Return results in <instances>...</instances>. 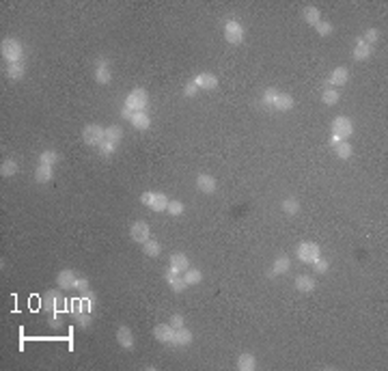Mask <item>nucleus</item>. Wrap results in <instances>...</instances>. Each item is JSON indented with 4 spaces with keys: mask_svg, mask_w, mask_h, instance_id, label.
Wrapping results in <instances>:
<instances>
[{
    "mask_svg": "<svg viewBox=\"0 0 388 371\" xmlns=\"http://www.w3.org/2000/svg\"><path fill=\"white\" fill-rule=\"evenodd\" d=\"M332 134L339 136V138H343V140H350L352 138V134H354V123L350 121V116H335V121H332Z\"/></svg>",
    "mask_w": 388,
    "mask_h": 371,
    "instance_id": "nucleus-8",
    "label": "nucleus"
},
{
    "mask_svg": "<svg viewBox=\"0 0 388 371\" xmlns=\"http://www.w3.org/2000/svg\"><path fill=\"white\" fill-rule=\"evenodd\" d=\"M302 18H304V22L309 24V26H313V28H315V26L322 22V11L317 9V6H304V11H302Z\"/></svg>",
    "mask_w": 388,
    "mask_h": 371,
    "instance_id": "nucleus-24",
    "label": "nucleus"
},
{
    "mask_svg": "<svg viewBox=\"0 0 388 371\" xmlns=\"http://www.w3.org/2000/svg\"><path fill=\"white\" fill-rule=\"evenodd\" d=\"M63 304H67L65 298L60 296V294L56 290H50L47 294H43V298H41V308L45 313H58V311H63Z\"/></svg>",
    "mask_w": 388,
    "mask_h": 371,
    "instance_id": "nucleus-6",
    "label": "nucleus"
},
{
    "mask_svg": "<svg viewBox=\"0 0 388 371\" xmlns=\"http://www.w3.org/2000/svg\"><path fill=\"white\" fill-rule=\"evenodd\" d=\"M183 203L181 201H168V208H166V214H171L173 218H179L183 214Z\"/></svg>",
    "mask_w": 388,
    "mask_h": 371,
    "instance_id": "nucleus-38",
    "label": "nucleus"
},
{
    "mask_svg": "<svg viewBox=\"0 0 388 371\" xmlns=\"http://www.w3.org/2000/svg\"><path fill=\"white\" fill-rule=\"evenodd\" d=\"M69 311H71L73 318H76V315H80V313H84V311H86V306H84V298H76V300H71Z\"/></svg>",
    "mask_w": 388,
    "mask_h": 371,
    "instance_id": "nucleus-42",
    "label": "nucleus"
},
{
    "mask_svg": "<svg viewBox=\"0 0 388 371\" xmlns=\"http://www.w3.org/2000/svg\"><path fill=\"white\" fill-rule=\"evenodd\" d=\"M196 93H199V86L194 84V80L186 82V86H183V95H186V98H194Z\"/></svg>",
    "mask_w": 388,
    "mask_h": 371,
    "instance_id": "nucleus-47",
    "label": "nucleus"
},
{
    "mask_svg": "<svg viewBox=\"0 0 388 371\" xmlns=\"http://www.w3.org/2000/svg\"><path fill=\"white\" fill-rule=\"evenodd\" d=\"M76 280H78V274L69 270V268H65V270L58 272L56 285H58V290H73V287H76Z\"/></svg>",
    "mask_w": 388,
    "mask_h": 371,
    "instance_id": "nucleus-14",
    "label": "nucleus"
},
{
    "mask_svg": "<svg viewBox=\"0 0 388 371\" xmlns=\"http://www.w3.org/2000/svg\"><path fill=\"white\" fill-rule=\"evenodd\" d=\"M60 160V156H58V151H54V149H45L39 154V164H47V166H54Z\"/></svg>",
    "mask_w": 388,
    "mask_h": 371,
    "instance_id": "nucleus-34",
    "label": "nucleus"
},
{
    "mask_svg": "<svg viewBox=\"0 0 388 371\" xmlns=\"http://www.w3.org/2000/svg\"><path fill=\"white\" fill-rule=\"evenodd\" d=\"M332 149H335L337 158H341V160H350L352 154H354V149H352V145H350V140H339Z\"/></svg>",
    "mask_w": 388,
    "mask_h": 371,
    "instance_id": "nucleus-32",
    "label": "nucleus"
},
{
    "mask_svg": "<svg viewBox=\"0 0 388 371\" xmlns=\"http://www.w3.org/2000/svg\"><path fill=\"white\" fill-rule=\"evenodd\" d=\"M175 330L177 328H173L171 324H155L153 326V336H155V341L164 343V346H173Z\"/></svg>",
    "mask_w": 388,
    "mask_h": 371,
    "instance_id": "nucleus-11",
    "label": "nucleus"
},
{
    "mask_svg": "<svg viewBox=\"0 0 388 371\" xmlns=\"http://www.w3.org/2000/svg\"><path fill=\"white\" fill-rule=\"evenodd\" d=\"M171 266L177 268L179 272H186L190 268V259H188V255H183V252H173V255H171Z\"/></svg>",
    "mask_w": 388,
    "mask_h": 371,
    "instance_id": "nucleus-33",
    "label": "nucleus"
},
{
    "mask_svg": "<svg viewBox=\"0 0 388 371\" xmlns=\"http://www.w3.org/2000/svg\"><path fill=\"white\" fill-rule=\"evenodd\" d=\"M339 140H343V138H339V136H335V134H332V136H330V145H332V147H335V145H337V142H339Z\"/></svg>",
    "mask_w": 388,
    "mask_h": 371,
    "instance_id": "nucleus-48",
    "label": "nucleus"
},
{
    "mask_svg": "<svg viewBox=\"0 0 388 371\" xmlns=\"http://www.w3.org/2000/svg\"><path fill=\"white\" fill-rule=\"evenodd\" d=\"M168 324H171L173 328H181V326H186V318H183L181 313H173L171 320H168Z\"/></svg>",
    "mask_w": 388,
    "mask_h": 371,
    "instance_id": "nucleus-46",
    "label": "nucleus"
},
{
    "mask_svg": "<svg viewBox=\"0 0 388 371\" xmlns=\"http://www.w3.org/2000/svg\"><path fill=\"white\" fill-rule=\"evenodd\" d=\"M315 32H317L319 37H328V35H332V32H335V26H332L330 22H319L315 26Z\"/></svg>",
    "mask_w": 388,
    "mask_h": 371,
    "instance_id": "nucleus-41",
    "label": "nucleus"
},
{
    "mask_svg": "<svg viewBox=\"0 0 388 371\" xmlns=\"http://www.w3.org/2000/svg\"><path fill=\"white\" fill-rule=\"evenodd\" d=\"M281 210H283L287 216H296L298 212H300V203H298V198L289 196V198H285V201L281 203Z\"/></svg>",
    "mask_w": 388,
    "mask_h": 371,
    "instance_id": "nucleus-35",
    "label": "nucleus"
},
{
    "mask_svg": "<svg viewBox=\"0 0 388 371\" xmlns=\"http://www.w3.org/2000/svg\"><path fill=\"white\" fill-rule=\"evenodd\" d=\"M235 367L240 369V371H255V369H257V358H255V354H250V352L240 354V356H237Z\"/></svg>",
    "mask_w": 388,
    "mask_h": 371,
    "instance_id": "nucleus-21",
    "label": "nucleus"
},
{
    "mask_svg": "<svg viewBox=\"0 0 388 371\" xmlns=\"http://www.w3.org/2000/svg\"><path fill=\"white\" fill-rule=\"evenodd\" d=\"M54 177V166H47V164H37L35 168V182L37 184H50Z\"/></svg>",
    "mask_w": 388,
    "mask_h": 371,
    "instance_id": "nucleus-22",
    "label": "nucleus"
},
{
    "mask_svg": "<svg viewBox=\"0 0 388 371\" xmlns=\"http://www.w3.org/2000/svg\"><path fill=\"white\" fill-rule=\"evenodd\" d=\"M4 74H6V78L9 80L15 82V80H22L26 76V67H24V63H11V65H6Z\"/></svg>",
    "mask_w": 388,
    "mask_h": 371,
    "instance_id": "nucleus-25",
    "label": "nucleus"
},
{
    "mask_svg": "<svg viewBox=\"0 0 388 371\" xmlns=\"http://www.w3.org/2000/svg\"><path fill=\"white\" fill-rule=\"evenodd\" d=\"M76 292H80L84 296V294H88L91 292V285H88V278L86 276H78V280H76V287H73Z\"/></svg>",
    "mask_w": 388,
    "mask_h": 371,
    "instance_id": "nucleus-44",
    "label": "nucleus"
},
{
    "mask_svg": "<svg viewBox=\"0 0 388 371\" xmlns=\"http://www.w3.org/2000/svg\"><path fill=\"white\" fill-rule=\"evenodd\" d=\"M371 52H373L371 46H367L365 41H363V37H358L356 39V48H354V58L363 63V60H369L371 58Z\"/></svg>",
    "mask_w": 388,
    "mask_h": 371,
    "instance_id": "nucleus-23",
    "label": "nucleus"
},
{
    "mask_svg": "<svg viewBox=\"0 0 388 371\" xmlns=\"http://www.w3.org/2000/svg\"><path fill=\"white\" fill-rule=\"evenodd\" d=\"M99 149V156H104V158H110L112 154H114V151H117V145H112V142L110 140H101V145L97 147Z\"/></svg>",
    "mask_w": 388,
    "mask_h": 371,
    "instance_id": "nucleus-40",
    "label": "nucleus"
},
{
    "mask_svg": "<svg viewBox=\"0 0 388 371\" xmlns=\"http://www.w3.org/2000/svg\"><path fill=\"white\" fill-rule=\"evenodd\" d=\"M350 82V70L347 67H335L330 74V86H343Z\"/></svg>",
    "mask_w": 388,
    "mask_h": 371,
    "instance_id": "nucleus-20",
    "label": "nucleus"
},
{
    "mask_svg": "<svg viewBox=\"0 0 388 371\" xmlns=\"http://www.w3.org/2000/svg\"><path fill=\"white\" fill-rule=\"evenodd\" d=\"M363 41H365L367 46H376L378 41H380V30L378 28H367L365 35H363Z\"/></svg>",
    "mask_w": 388,
    "mask_h": 371,
    "instance_id": "nucleus-39",
    "label": "nucleus"
},
{
    "mask_svg": "<svg viewBox=\"0 0 388 371\" xmlns=\"http://www.w3.org/2000/svg\"><path fill=\"white\" fill-rule=\"evenodd\" d=\"M106 138V128L99 126V123H88L82 128V140L88 147H99L101 140Z\"/></svg>",
    "mask_w": 388,
    "mask_h": 371,
    "instance_id": "nucleus-5",
    "label": "nucleus"
},
{
    "mask_svg": "<svg viewBox=\"0 0 388 371\" xmlns=\"http://www.w3.org/2000/svg\"><path fill=\"white\" fill-rule=\"evenodd\" d=\"M0 54L6 63H24V46L15 37H6L0 44Z\"/></svg>",
    "mask_w": 388,
    "mask_h": 371,
    "instance_id": "nucleus-1",
    "label": "nucleus"
},
{
    "mask_svg": "<svg viewBox=\"0 0 388 371\" xmlns=\"http://www.w3.org/2000/svg\"><path fill=\"white\" fill-rule=\"evenodd\" d=\"M194 84L199 86V91L201 88L203 91H214V88H218V78L209 72H201V74L194 76Z\"/></svg>",
    "mask_w": 388,
    "mask_h": 371,
    "instance_id": "nucleus-13",
    "label": "nucleus"
},
{
    "mask_svg": "<svg viewBox=\"0 0 388 371\" xmlns=\"http://www.w3.org/2000/svg\"><path fill=\"white\" fill-rule=\"evenodd\" d=\"M142 252H145L147 257H151V259H155V257H160V252H162V244L158 242V240H153V238H149L145 244H142Z\"/></svg>",
    "mask_w": 388,
    "mask_h": 371,
    "instance_id": "nucleus-26",
    "label": "nucleus"
},
{
    "mask_svg": "<svg viewBox=\"0 0 388 371\" xmlns=\"http://www.w3.org/2000/svg\"><path fill=\"white\" fill-rule=\"evenodd\" d=\"M168 198L164 192H151V190H147V192H142L140 194V203L142 205H147L151 212H166V208H168Z\"/></svg>",
    "mask_w": 388,
    "mask_h": 371,
    "instance_id": "nucleus-3",
    "label": "nucleus"
},
{
    "mask_svg": "<svg viewBox=\"0 0 388 371\" xmlns=\"http://www.w3.org/2000/svg\"><path fill=\"white\" fill-rule=\"evenodd\" d=\"M339 100H341V93H339L335 86H326V88H324L322 102H324L326 106H335V104H339Z\"/></svg>",
    "mask_w": 388,
    "mask_h": 371,
    "instance_id": "nucleus-31",
    "label": "nucleus"
},
{
    "mask_svg": "<svg viewBox=\"0 0 388 371\" xmlns=\"http://www.w3.org/2000/svg\"><path fill=\"white\" fill-rule=\"evenodd\" d=\"M117 343L123 350H134L136 346V339H134V332H132V328L125 326V324H121L117 328Z\"/></svg>",
    "mask_w": 388,
    "mask_h": 371,
    "instance_id": "nucleus-12",
    "label": "nucleus"
},
{
    "mask_svg": "<svg viewBox=\"0 0 388 371\" xmlns=\"http://www.w3.org/2000/svg\"><path fill=\"white\" fill-rule=\"evenodd\" d=\"M278 93H281V91H276V88H265V91H263V106L274 108L276 100H278Z\"/></svg>",
    "mask_w": 388,
    "mask_h": 371,
    "instance_id": "nucleus-37",
    "label": "nucleus"
},
{
    "mask_svg": "<svg viewBox=\"0 0 388 371\" xmlns=\"http://www.w3.org/2000/svg\"><path fill=\"white\" fill-rule=\"evenodd\" d=\"M76 324H80L82 328H88L91 326V322H93V313H88V311H84V313H80V315H76Z\"/></svg>",
    "mask_w": 388,
    "mask_h": 371,
    "instance_id": "nucleus-43",
    "label": "nucleus"
},
{
    "mask_svg": "<svg viewBox=\"0 0 388 371\" xmlns=\"http://www.w3.org/2000/svg\"><path fill=\"white\" fill-rule=\"evenodd\" d=\"M181 276L183 280H186V285H199L201 280H203V272L199 270V268H188L186 272H181Z\"/></svg>",
    "mask_w": 388,
    "mask_h": 371,
    "instance_id": "nucleus-29",
    "label": "nucleus"
},
{
    "mask_svg": "<svg viewBox=\"0 0 388 371\" xmlns=\"http://www.w3.org/2000/svg\"><path fill=\"white\" fill-rule=\"evenodd\" d=\"M129 123H132V128L138 130V132H147V130L151 128V116L147 112H134L129 116Z\"/></svg>",
    "mask_w": 388,
    "mask_h": 371,
    "instance_id": "nucleus-18",
    "label": "nucleus"
},
{
    "mask_svg": "<svg viewBox=\"0 0 388 371\" xmlns=\"http://www.w3.org/2000/svg\"><path fill=\"white\" fill-rule=\"evenodd\" d=\"M190 343H192V330L186 326L177 328L175 330V339H173V346L175 348H188Z\"/></svg>",
    "mask_w": 388,
    "mask_h": 371,
    "instance_id": "nucleus-19",
    "label": "nucleus"
},
{
    "mask_svg": "<svg viewBox=\"0 0 388 371\" xmlns=\"http://www.w3.org/2000/svg\"><path fill=\"white\" fill-rule=\"evenodd\" d=\"M196 188H199L201 192H205V194H214L216 188H218V184L212 175H207V173H201L199 177H196Z\"/></svg>",
    "mask_w": 388,
    "mask_h": 371,
    "instance_id": "nucleus-17",
    "label": "nucleus"
},
{
    "mask_svg": "<svg viewBox=\"0 0 388 371\" xmlns=\"http://www.w3.org/2000/svg\"><path fill=\"white\" fill-rule=\"evenodd\" d=\"M296 255H298V259H300L302 264L313 266L319 257H322V248H319L317 242H311V240H306V242H300V244H298Z\"/></svg>",
    "mask_w": 388,
    "mask_h": 371,
    "instance_id": "nucleus-4",
    "label": "nucleus"
},
{
    "mask_svg": "<svg viewBox=\"0 0 388 371\" xmlns=\"http://www.w3.org/2000/svg\"><path fill=\"white\" fill-rule=\"evenodd\" d=\"M15 173H17V162L13 160V158L2 160V164H0V175H2V177H13Z\"/></svg>",
    "mask_w": 388,
    "mask_h": 371,
    "instance_id": "nucleus-36",
    "label": "nucleus"
},
{
    "mask_svg": "<svg viewBox=\"0 0 388 371\" xmlns=\"http://www.w3.org/2000/svg\"><path fill=\"white\" fill-rule=\"evenodd\" d=\"M164 280H166L168 285H171V290H173L175 294H181V292L188 287L181 274H175V276H171V274H164Z\"/></svg>",
    "mask_w": 388,
    "mask_h": 371,
    "instance_id": "nucleus-30",
    "label": "nucleus"
},
{
    "mask_svg": "<svg viewBox=\"0 0 388 371\" xmlns=\"http://www.w3.org/2000/svg\"><path fill=\"white\" fill-rule=\"evenodd\" d=\"M224 39L231 46H240L244 41V26L237 20H227L224 22Z\"/></svg>",
    "mask_w": 388,
    "mask_h": 371,
    "instance_id": "nucleus-7",
    "label": "nucleus"
},
{
    "mask_svg": "<svg viewBox=\"0 0 388 371\" xmlns=\"http://www.w3.org/2000/svg\"><path fill=\"white\" fill-rule=\"evenodd\" d=\"M129 238H132V242L142 246L151 238V229H149V224L145 220H134L132 226H129Z\"/></svg>",
    "mask_w": 388,
    "mask_h": 371,
    "instance_id": "nucleus-9",
    "label": "nucleus"
},
{
    "mask_svg": "<svg viewBox=\"0 0 388 371\" xmlns=\"http://www.w3.org/2000/svg\"><path fill=\"white\" fill-rule=\"evenodd\" d=\"M296 106V100L291 98L289 93H278V100H276V110H281V112H287V110H291V108Z\"/></svg>",
    "mask_w": 388,
    "mask_h": 371,
    "instance_id": "nucleus-27",
    "label": "nucleus"
},
{
    "mask_svg": "<svg viewBox=\"0 0 388 371\" xmlns=\"http://www.w3.org/2000/svg\"><path fill=\"white\" fill-rule=\"evenodd\" d=\"M147 104H149V95L142 86L132 88L125 98V108L132 112H147Z\"/></svg>",
    "mask_w": 388,
    "mask_h": 371,
    "instance_id": "nucleus-2",
    "label": "nucleus"
},
{
    "mask_svg": "<svg viewBox=\"0 0 388 371\" xmlns=\"http://www.w3.org/2000/svg\"><path fill=\"white\" fill-rule=\"evenodd\" d=\"M313 268H315V272L317 274H326L328 272V268H330V264H328V259H324V257H319L315 264H313Z\"/></svg>",
    "mask_w": 388,
    "mask_h": 371,
    "instance_id": "nucleus-45",
    "label": "nucleus"
},
{
    "mask_svg": "<svg viewBox=\"0 0 388 371\" xmlns=\"http://www.w3.org/2000/svg\"><path fill=\"white\" fill-rule=\"evenodd\" d=\"M289 268H291V259H289L287 255H278V257L274 259V264H272V268H270L268 276L274 278V276H281V274H287Z\"/></svg>",
    "mask_w": 388,
    "mask_h": 371,
    "instance_id": "nucleus-15",
    "label": "nucleus"
},
{
    "mask_svg": "<svg viewBox=\"0 0 388 371\" xmlns=\"http://www.w3.org/2000/svg\"><path fill=\"white\" fill-rule=\"evenodd\" d=\"M106 140H110L112 145L119 147V142L123 140V128L117 126V123H114V126H108L106 128Z\"/></svg>",
    "mask_w": 388,
    "mask_h": 371,
    "instance_id": "nucleus-28",
    "label": "nucleus"
},
{
    "mask_svg": "<svg viewBox=\"0 0 388 371\" xmlns=\"http://www.w3.org/2000/svg\"><path fill=\"white\" fill-rule=\"evenodd\" d=\"M112 80V72H110V60L99 56L95 60V82L97 84H108Z\"/></svg>",
    "mask_w": 388,
    "mask_h": 371,
    "instance_id": "nucleus-10",
    "label": "nucleus"
},
{
    "mask_svg": "<svg viewBox=\"0 0 388 371\" xmlns=\"http://www.w3.org/2000/svg\"><path fill=\"white\" fill-rule=\"evenodd\" d=\"M294 285H296V290H298V292H302V294H311V292H315L317 280H315V276H311V274H298L296 280H294Z\"/></svg>",
    "mask_w": 388,
    "mask_h": 371,
    "instance_id": "nucleus-16",
    "label": "nucleus"
}]
</instances>
